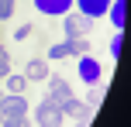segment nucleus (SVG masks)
<instances>
[{
	"instance_id": "12",
	"label": "nucleus",
	"mask_w": 131,
	"mask_h": 127,
	"mask_svg": "<svg viewBox=\"0 0 131 127\" xmlns=\"http://www.w3.org/2000/svg\"><path fill=\"white\" fill-rule=\"evenodd\" d=\"M69 55H76V52H72V41H69V38L48 48V59H69Z\"/></svg>"
},
{
	"instance_id": "2",
	"label": "nucleus",
	"mask_w": 131,
	"mask_h": 127,
	"mask_svg": "<svg viewBox=\"0 0 131 127\" xmlns=\"http://www.w3.org/2000/svg\"><path fill=\"white\" fill-rule=\"evenodd\" d=\"M14 117H28V100L24 96H14V93H0V124L14 120Z\"/></svg>"
},
{
	"instance_id": "9",
	"label": "nucleus",
	"mask_w": 131,
	"mask_h": 127,
	"mask_svg": "<svg viewBox=\"0 0 131 127\" xmlns=\"http://www.w3.org/2000/svg\"><path fill=\"white\" fill-rule=\"evenodd\" d=\"M48 86H52V93H48V96H52V100H69V96H72V89H69V82H66V76H48Z\"/></svg>"
},
{
	"instance_id": "16",
	"label": "nucleus",
	"mask_w": 131,
	"mask_h": 127,
	"mask_svg": "<svg viewBox=\"0 0 131 127\" xmlns=\"http://www.w3.org/2000/svg\"><path fill=\"white\" fill-rule=\"evenodd\" d=\"M0 127H31V120L28 117H14V120H4Z\"/></svg>"
},
{
	"instance_id": "6",
	"label": "nucleus",
	"mask_w": 131,
	"mask_h": 127,
	"mask_svg": "<svg viewBox=\"0 0 131 127\" xmlns=\"http://www.w3.org/2000/svg\"><path fill=\"white\" fill-rule=\"evenodd\" d=\"M35 7L48 17H62V14L72 10V0H35Z\"/></svg>"
},
{
	"instance_id": "11",
	"label": "nucleus",
	"mask_w": 131,
	"mask_h": 127,
	"mask_svg": "<svg viewBox=\"0 0 131 127\" xmlns=\"http://www.w3.org/2000/svg\"><path fill=\"white\" fill-rule=\"evenodd\" d=\"M4 82H7V93H14V96H24V89H28V79L24 76H14V72H7Z\"/></svg>"
},
{
	"instance_id": "7",
	"label": "nucleus",
	"mask_w": 131,
	"mask_h": 127,
	"mask_svg": "<svg viewBox=\"0 0 131 127\" xmlns=\"http://www.w3.org/2000/svg\"><path fill=\"white\" fill-rule=\"evenodd\" d=\"M24 79H28V82L48 79V62H45V59H31V62L24 65Z\"/></svg>"
},
{
	"instance_id": "5",
	"label": "nucleus",
	"mask_w": 131,
	"mask_h": 127,
	"mask_svg": "<svg viewBox=\"0 0 131 127\" xmlns=\"http://www.w3.org/2000/svg\"><path fill=\"white\" fill-rule=\"evenodd\" d=\"M72 4L79 7V14H86L90 21H97V17H104V14H107L111 0H72Z\"/></svg>"
},
{
	"instance_id": "17",
	"label": "nucleus",
	"mask_w": 131,
	"mask_h": 127,
	"mask_svg": "<svg viewBox=\"0 0 131 127\" xmlns=\"http://www.w3.org/2000/svg\"><path fill=\"white\" fill-rule=\"evenodd\" d=\"M7 72H10V59H7V52L0 48V79H4Z\"/></svg>"
},
{
	"instance_id": "14",
	"label": "nucleus",
	"mask_w": 131,
	"mask_h": 127,
	"mask_svg": "<svg viewBox=\"0 0 131 127\" xmlns=\"http://www.w3.org/2000/svg\"><path fill=\"white\" fill-rule=\"evenodd\" d=\"M121 52H124V34H114V38H111V55H114V59H121Z\"/></svg>"
},
{
	"instance_id": "1",
	"label": "nucleus",
	"mask_w": 131,
	"mask_h": 127,
	"mask_svg": "<svg viewBox=\"0 0 131 127\" xmlns=\"http://www.w3.org/2000/svg\"><path fill=\"white\" fill-rule=\"evenodd\" d=\"M38 127H62L66 120V114H62V103L59 100H52V96H45V100L38 103Z\"/></svg>"
},
{
	"instance_id": "8",
	"label": "nucleus",
	"mask_w": 131,
	"mask_h": 127,
	"mask_svg": "<svg viewBox=\"0 0 131 127\" xmlns=\"http://www.w3.org/2000/svg\"><path fill=\"white\" fill-rule=\"evenodd\" d=\"M107 17H111V24L117 27H124V17H128V0H111V7H107Z\"/></svg>"
},
{
	"instance_id": "10",
	"label": "nucleus",
	"mask_w": 131,
	"mask_h": 127,
	"mask_svg": "<svg viewBox=\"0 0 131 127\" xmlns=\"http://www.w3.org/2000/svg\"><path fill=\"white\" fill-rule=\"evenodd\" d=\"M62 114L66 117H76V120H86V117H90V107L69 96V100H62Z\"/></svg>"
},
{
	"instance_id": "18",
	"label": "nucleus",
	"mask_w": 131,
	"mask_h": 127,
	"mask_svg": "<svg viewBox=\"0 0 131 127\" xmlns=\"http://www.w3.org/2000/svg\"><path fill=\"white\" fill-rule=\"evenodd\" d=\"M28 34H31V24H21V27H17V31H14V38H17V41H24V38H28Z\"/></svg>"
},
{
	"instance_id": "4",
	"label": "nucleus",
	"mask_w": 131,
	"mask_h": 127,
	"mask_svg": "<svg viewBox=\"0 0 131 127\" xmlns=\"http://www.w3.org/2000/svg\"><path fill=\"white\" fill-rule=\"evenodd\" d=\"M76 72H79V79L83 82H100V62L93 59V55H83V59H79V65H76Z\"/></svg>"
},
{
	"instance_id": "3",
	"label": "nucleus",
	"mask_w": 131,
	"mask_h": 127,
	"mask_svg": "<svg viewBox=\"0 0 131 127\" xmlns=\"http://www.w3.org/2000/svg\"><path fill=\"white\" fill-rule=\"evenodd\" d=\"M62 17H66V21H62L66 38H83V34L93 27V21L86 17V14H79V10H76V14H62Z\"/></svg>"
},
{
	"instance_id": "15",
	"label": "nucleus",
	"mask_w": 131,
	"mask_h": 127,
	"mask_svg": "<svg viewBox=\"0 0 131 127\" xmlns=\"http://www.w3.org/2000/svg\"><path fill=\"white\" fill-rule=\"evenodd\" d=\"M14 14V0H0V21H10Z\"/></svg>"
},
{
	"instance_id": "13",
	"label": "nucleus",
	"mask_w": 131,
	"mask_h": 127,
	"mask_svg": "<svg viewBox=\"0 0 131 127\" xmlns=\"http://www.w3.org/2000/svg\"><path fill=\"white\" fill-rule=\"evenodd\" d=\"M104 93H107L104 86H90V100H86V107H90V110H97L100 103H104Z\"/></svg>"
}]
</instances>
